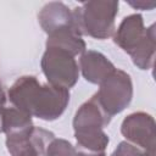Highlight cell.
Returning a JSON list of instances; mask_svg holds the SVG:
<instances>
[{
    "instance_id": "12",
    "label": "cell",
    "mask_w": 156,
    "mask_h": 156,
    "mask_svg": "<svg viewBox=\"0 0 156 156\" xmlns=\"http://www.w3.org/2000/svg\"><path fill=\"white\" fill-rule=\"evenodd\" d=\"M30 133L26 135L6 136V147L11 156H43L41 151L32 141Z\"/></svg>"
},
{
    "instance_id": "10",
    "label": "cell",
    "mask_w": 156,
    "mask_h": 156,
    "mask_svg": "<svg viewBox=\"0 0 156 156\" xmlns=\"http://www.w3.org/2000/svg\"><path fill=\"white\" fill-rule=\"evenodd\" d=\"M46 48L61 49L77 56L85 51L87 45L77 27H65L48 34Z\"/></svg>"
},
{
    "instance_id": "11",
    "label": "cell",
    "mask_w": 156,
    "mask_h": 156,
    "mask_svg": "<svg viewBox=\"0 0 156 156\" xmlns=\"http://www.w3.org/2000/svg\"><path fill=\"white\" fill-rule=\"evenodd\" d=\"M1 128L6 136H16L29 134L33 130L34 124L28 113L15 106H5L1 112Z\"/></svg>"
},
{
    "instance_id": "14",
    "label": "cell",
    "mask_w": 156,
    "mask_h": 156,
    "mask_svg": "<svg viewBox=\"0 0 156 156\" xmlns=\"http://www.w3.org/2000/svg\"><path fill=\"white\" fill-rule=\"evenodd\" d=\"M111 156H150V155L128 141H121L115 149V151L111 154Z\"/></svg>"
},
{
    "instance_id": "7",
    "label": "cell",
    "mask_w": 156,
    "mask_h": 156,
    "mask_svg": "<svg viewBox=\"0 0 156 156\" xmlns=\"http://www.w3.org/2000/svg\"><path fill=\"white\" fill-rule=\"evenodd\" d=\"M121 133L128 143L155 156V121L151 115L146 112L128 115L121 124Z\"/></svg>"
},
{
    "instance_id": "5",
    "label": "cell",
    "mask_w": 156,
    "mask_h": 156,
    "mask_svg": "<svg viewBox=\"0 0 156 156\" xmlns=\"http://www.w3.org/2000/svg\"><path fill=\"white\" fill-rule=\"evenodd\" d=\"M110 121L111 118L102 111L95 98H90L78 108L73 118V129L77 144L95 145L100 143L106 136L104 128L110 123Z\"/></svg>"
},
{
    "instance_id": "13",
    "label": "cell",
    "mask_w": 156,
    "mask_h": 156,
    "mask_svg": "<svg viewBox=\"0 0 156 156\" xmlns=\"http://www.w3.org/2000/svg\"><path fill=\"white\" fill-rule=\"evenodd\" d=\"M76 147L65 139L54 138L46 146L45 156H76Z\"/></svg>"
},
{
    "instance_id": "4",
    "label": "cell",
    "mask_w": 156,
    "mask_h": 156,
    "mask_svg": "<svg viewBox=\"0 0 156 156\" xmlns=\"http://www.w3.org/2000/svg\"><path fill=\"white\" fill-rule=\"evenodd\" d=\"M99 85L100 88L94 98L110 118L122 112L130 104L133 98V83L127 72L116 68Z\"/></svg>"
},
{
    "instance_id": "9",
    "label": "cell",
    "mask_w": 156,
    "mask_h": 156,
    "mask_svg": "<svg viewBox=\"0 0 156 156\" xmlns=\"http://www.w3.org/2000/svg\"><path fill=\"white\" fill-rule=\"evenodd\" d=\"M40 27L46 34L65 27H77L74 23L72 10H69L63 2L52 1L46 4L38 15ZM78 29V28H77Z\"/></svg>"
},
{
    "instance_id": "2",
    "label": "cell",
    "mask_w": 156,
    "mask_h": 156,
    "mask_svg": "<svg viewBox=\"0 0 156 156\" xmlns=\"http://www.w3.org/2000/svg\"><path fill=\"white\" fill-rule=\"evenodd\" d=\"M155 26L145 28L143 16L133 13L122 20L113 33V41L126 51L140 69H150L155 58Z\"/></svg>"
},
{
    "instance_id": "17",
    "label": "cell",
    "mask_w": 156,
    "mask_h": 156,
    "mask_svg": "<svg viewBox=\"0 0 156 156\" xmlns=\"http://www.w3.org/2000/svg\"><path fill=\"white\" fill-rule=\"evenodd\" d=\"M2 110H4V107L0 106V133L2 132V128H1V112H2Z\"/></svg>"
},
{
    "instance_id": "16",
    "label": "cell",
    "mask_w": 156,
    "mask_h": 156,
    "mask_svg": "<svg viewBox=\"0 0 156 156\" xmlns=\"http://www.w3.org/2000/svg\"><path fill=\"white\" fill-rule=\"evenodd\" d=\"M5 104H6V94L2 88V84L0 83V106L5 107Z\"/></svg>"
},
{
    "instance_id": "8",
    "label": "cell",
    "mask_w": 156,
    "mask_h": 156,
    "mask_svg": "<svg viewBox=\"0 0 156 156\" xmlns=\"http://www.w3.org/2000/svg\"><path fill=\"white\" fill-rule=\"evenodd\" d=\"M79 69L87 82L100 84L116 67L104 54L95 50H85L79 58Z\"/></svg>"
},
{
    "instance_id": "6",
    "label": "cell",
    "mask_w": 156,
    "mask_h": 156,
    "mask_svg": "<svg viewBox=\"0 0 156 156\" xmlns=\"http://www.w3.org/2000/svg\"><path fill=\"white\" fill-rule=\"evenodd\" d=\"M74 57L65 50L46 48L40 65L48 83L69 90L79 77V67Z\"/></svg>"
},
{
    "instance_id": "3",
    "label": "cell",
    "mask_w": 156,
    "mask_h": 156,
    "mask_svg": "<svg viewBox=\"0 0 156 156\" xmlns=\"http://www.w3.org/2000/svg\"><path fill=\"white\" fill-rule=\"evenodd\" d=\"M74 23L82 35L95 39H107L115 33V18L118 13V1L93 0L82 2L72 10Z\"/></svg>"
},
{
    "instance_id": "15",
    "label": "cell",
    "mask_w": 156,
    "mask_h": 156,
    "mask_svg": "<svg viewBox=\"0 0 156 156\" xmlns=\"http://www.w3.org/2000/svg\"><path fill=\"white\" fill-rule=\"evenodd\" d=\"M130 6L138 10H152L155 7V2H147V1H128Z\"/></svg>"
},
{
    "instance_id": "1",
    "label": "cell",
    "mask_w": 156,
    "mask_h": 156,
    "mask_svg": "<svg viewBox=\"0 0 156 156\" xmlns=\"http://www.w3.org/2000/svg\"><path fill=\"white\" fill-rule=\"evenodd\" d=\"M7 96L15 107L44 121L61 117L69 102L68 89L43 84L34 76L20 77L9 89Z\"/></svg>"
}]
</instances>
